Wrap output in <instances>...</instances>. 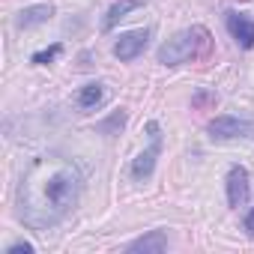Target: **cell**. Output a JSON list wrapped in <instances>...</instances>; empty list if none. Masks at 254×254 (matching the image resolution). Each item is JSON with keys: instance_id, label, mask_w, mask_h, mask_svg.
I'll list each match as a JSON object with an SVG mask.
<instances>
[{"instance_id": "obj_1", "label": "cell", "mask_w": 254, "mask_h": 254, "mask_svg": "<svg viewBox=\"0 0 254 254\" xmlns=\"http://www.w3.org/2000/svg\"><path fill=\"white\" fill-rule=\"evenodd\" d=\"M84 189L81 168L60 153H45L30 162V168L21 174L18 194H15V212L18 218L33 230H51L78 206Z\"/></svg>"}, {"instance_id": "obj_2", "label": "cell", "mask_w": 254, "mask_h": 254, "mask_svg": "<svg viewBox=\"0 0 254 254\" xmlns=\"http://www.w3.org/2000/svg\"><path fill=\"white\" fill-rule=\"evenodd\" d=\"M209 30L203 24H191L180 33H174L168 42H162V48L156 51V60L162 66H180L189 60H197L209 51Z\"/></svg>"}, {"instance_id": "obj_3", "label": "cell", "mask_w": 254, "mask_h": 254, "mask_svg": "<svg viewBox=\"0 0 254 254\" xmlns=\"http://www.w3.org/2000/svg\"><path fill=\"white\" fill-rule=\"evenodd\" d=\"M147 135H150V147L144 153H138V159L132 162V180L135 183H147L156 171V162L162 156V126L156 120L147 123Z\"/></svg>"}, {"instance_id": "obj_4", "label": "cell", "mask_w": 254, "mask_h": 254, "mask_svg": "<svg viewBox=\"0 0 254 254\" xmlns=\"http://www.w3.org/2000/svg\"><path fill=\"white\" fill-rule=\"evenodd\" d=\"M206 135L212 141H236V138H254V120H242V117H230L221 114L215 120H209Z\"/></svg>"}, {"instance_id": "obj_5", "label": "cell", "mask_w": 254, "mask_h": 254, "mask_svg": "<svg viewBox=\"0 0 254 254\" xmlns=\"http://www.w3.org/2000/svg\"><path fill=\"white\" fill-rule=\"evenodd\" d=\"M150 36H153V30H150V27L120 33V39L114 42V57H117L120 63H132V60H138V57L144 54V48H147Z\"/></svg>"}, {"instance_id": "obj_6", "label": "cell", "mask_w": 254, "mask_h": 254, "mask_svg": "<svg viewBox=\"0 0 254 254\" xmlns=\"http://www.w3.org/2000/svg\"><path fill=\"white\" fill-rule=\"evenodd\" d=\"M224 24H227V33L233 36V42L242 51H251L254 48V18H248L245 12L227 9L224 12Z\"/></svg>"}, {"instance_id": "obj_7", "label": "cell", "mask_w": 254, "mask_h": 254, "mask_svg": "<svg viewBox=\"0 0 254 254\" xmlns=\"http://www.w3.org/2000/svg\"><path fill=\"white\" fill-rule=\"evenodd\" d=\"M224 186H227V203H230L233 209L245 206V200H248V194H251V177H248V171H245L242 165H230Z\"/></svg>"}, {"instance_id": "obj_8", "label": "cell", "mask_w": 254, "mask_h": 254, "mask_svg": "<svg viewBox=\"0 0 254 254\" xmlns=\"http://www.w3.org/2000/svg\"><path fill=\"white\" fill-rule=\"evenodd\" d=\"M51 18H54V6L51 3H36V6H24L15 15V27L18 30H33L39 24H48Z\"/></svg>"}, {"instance_id": "obj_9", "label": "cell", "mask_w": 254, "mask_h": 254, "mask_svg": "<svg viewBox=\"0 0 254 254\" xmlns=\"http://www.w3.org/2000/svg\"><path fill=\"white\" fill-rule=\"evenodd\" d=\"M144 3H147V0H114V3L108 6V12H105V18H102V33H111L126 15L135 12V9H141Z\"/></svg>"}, {"instance_id": "obj_10", "label": "cell", "mask_w": 254, "mask_h": 254, "mask_svg": "<svg viewBox=\"0 0 254 254\" xmlns=\"http://www.w3.org/2000/svg\"><path fill=\"white\" fill-rule=\"evenodd\" d=\"M168 248V233L165 230H150L126 245V251H144V254H162Z\"/></svg>"}, {"instance_id": "obj_11", "label": "cell", "mask_w": 254, "mask_h": 254, "mask_svg": "<svg viewBox=\"0 0 254 254\" xmlns=\"http://www.w3.org/2000/svg\"><path fill=\"white\" fill-rule=\"evenodd\" d=\"M75 102H78V108H81V111H96V108L105 102V84H99V81L84 84V87L78 90Z\"/></svg>"}, {"instance_id": "obj_12", "label": "cell", "mask_w": 254, "mask_h": 254, "mask_svg": "<svg viewBox=\"0 0 254 254\" xmlns=\"http://www.w3.org/2000/svg\"><path fill=\"white\" fill-rule=\"evenodd\" d=\"M60 51H63V45H60V42H54L51 48H42V51H36V54L30 57V63H33V66H48V63H54V60L60 57Z\"/></svg>"}, {"instance_id": "obj_13", "label": "cell", "mask_w": 254, "mask_h": 254, "mask_svg": "<svg viewBox=\"0 0 254 254\" xmlns=\"http://www.w3.org/2000/svg\"><path fill=\"white\" fill-rule=\"evenodd\" d=\"M123 123H126V111H117L111 120L99 123V132H111V129H123Z\"/></svg>"}, {"instance_id": "obj_14", "label": "cell", "mask_w": 254, "mask_h": 254, "mask_svg": "<svg viewBox=\"0 0 254 254\" xmlns=\"http://www.w3.org/2000/svg\"><path fill=\"white\" fill-rule=\"evenodd\" d=\"M36 251V245L33 242H27V239H18V242H12L3 254H33Z\"/></svg>"}, {"instance_id": "obj_15", "label": "cell", "mask_w": 254, "mask_h": 254, "mask_svg": "<svg viewBox=\"0 0 254 254\" xmlns=\"http://www.w3.org/2000/svg\"><path fill=\"white\" fill-rule=\"evenodd\" d=\"M209 102L215 105V93H209V90H200V93L191 99V105H194V108H200V105H209Z\"/></svg>"}, {"instance_id": "obj_16", "label": "cell", "mask_w": 254, "mask_h": 254, "mask_svg": "<svg viewBox=\"0 0 254 254\" xmlns=\"http://www.w3.org/2000/svg\"><path fill=\"white\" fill-rule=\"evenodd\" d=\"M242 224H245V233L248 236H254V206L245 212V218H242Z\"/></svg>"}]
</instances>
